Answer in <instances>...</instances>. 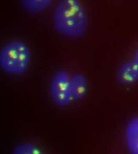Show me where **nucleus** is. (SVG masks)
Instances as JSON below:
<instances>
[{"label": "nucleus", "instance_id": "nucleus-3", "mask_svg": "<svg viewBox=\"0 0 138 154\" xmlns=\"http://www.w3.org/2000/svg\"><path fill=\"white\" fill-rule=\"evenodd\" d=\"M50 94L53 101L59 106H69L73 100L71 91V78L64 71H57L50 84Z\"/></svg>", "mask_w": 138, "mask_h": 154}, {"label": "nucleus", "instance_id": "nucleus-6", "mask_svg": "<svg viewBox=\"0 0 138 154\" xmlns=\"http://www.w3.org/2000/svg\"><path fill=\"white\" fill-rule=\"evenodd\" d=\"M71 91L73 100H82L85 97L87 80L84 75L78 74L71 78Z\"/></svg>", "mask_w": 138, "mask_h": 154}, {"label": "nucleus", "instance_id": "nucleus-1", "mask_svg": "<svg viewBox=\"0 0 138 154\" xmlns=\"http://www.w3.org/2000/svg\"><path fill=\"white\" fill-rule=\"evenodd\" d=\"M53 22L60 34L67 38H80L87 31L89 20L80 0H61L54 12Z\"/></svg>", "mask_w": 138, "mask_h": 154}, {"label": "nucleus", "instance_id": "nucleus-4", "mask_svg": "<svg viewBox=\"0 0 138 154\" xmlns=\"http://www.w3.org/2000/svg\"><path fill=\"white\" fill-rule=\"evenodd\" d=\"M116 79L119 84L129 85L138 82V48L133 59L123 63L116 74Z\"/></svg>", "mask_w": 138, "mask_h": 154}, {"label": "nucleus", "instance_id": "nucleus-7", "mask_svg": "<svg viewBox=\"0 0 138 154\" xmlns=\"http://www.w3.org/2000/svg\"><path fill=\"white\" fill-rule=\"evenodd\" d=\"M54 0H20L22 8L27 12L37 14L45 11Z\"/></svg>", "mask_w": 138, "mask_h": 154}, {"label": "nucleus", "instance_id": "nucleus-8", "mask_svg": "<svg viewBox=\"0 0 138 154\" xmlns=\"http://www.w3.org/2000/svg\"><path fill=\"white\" fill-rule=\"evenodd\" d=\"M14 154H42L43 151L40 148L32 143H21L14 148Z\"/></svg>", "mask_w": 138, "mask_h": 154}, {"label": "nucleus", "instance_id": "nucleus-2", "mask_svg": "<svg viewBox=\"0 0 138 154\" xmlns=\"http://www.w3.org/2000/svg\"><path fill=\"white\" fill-rule=\"evenodd\" d=\"M31 59L29 46L19 40H12L0 51V66L7 74L21 75L26 72Z\"/></svg>", "mask_w": 138, "mask_h": 154}, {"label": "nucleus", "instance_id": "nucleus-5", "mask_svg": "<svg viewBox=\"0 0 138 154\" xmlns=\"http://www.w3.org/2000/svg\"><path fill=\"white\" fill-rule=\"evenodd\" d=\"M127 148L132 154H138V116L132 119L125 130Z\"/></svg>", "mask_w": 138, "mask_h": 154}]
</instances>
